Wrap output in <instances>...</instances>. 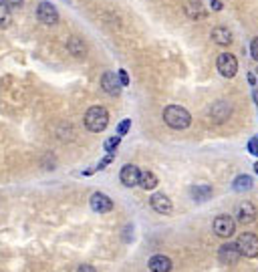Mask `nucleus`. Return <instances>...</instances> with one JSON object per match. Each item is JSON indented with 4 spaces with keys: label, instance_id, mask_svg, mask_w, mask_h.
Instances as JSON below:
<instances>
[{
    "label": "nucleus",
    "instance_id": "11",
    "mask_svg": "<svg viewBox=\"0 0 258 272\" xmlns=\"http://www.w3.org/2000/svg\"><path fill=\"white\" fill-rule=\"evenodd\" d=\"M230 111H232L230 103H226V101H216V103L210 107L208 115H210V119H212V121L222 123V121H226V119L230 117Z\"/></svg>",
    "mask_w": 258,
    "mask_h": 272
},
{
    "label": "nucleus",
    "instance_id": "9",
    "mask_svg": "<svg viewBox=\"0 0 258 272\" xmlns=\"http://www.w3.org/2000/svg\"><path fill=\"white\" fill-rule=\"evenodd\" d=\"M240 256H242V254H240V248H238L236 242H226V244H222L220 250H218V258H220V262H224V264H234Z\"/></svg>",
    "mask_w": 258,
    "mask_h": 272
},
{
    "label": "nucleus",
    "instance_id": "3",
    "mask_svg": "<svg viewBox=\"0 0 258 272\" xmlns=\"http://www.w3.org/2000/svg\"><path fill=\"white\" fill-rule=\"evenodd\" d=\"M238 248H240V254L244 258H256L258 256V236L252 232H244L238 236L236 240Z\"/></svg>",
    "mask_w": 258,
    "mask_h": 272
},
{
    "label": "nucleus",
    "instance_id": "7",
    "mask_svg": "<svg viewBox=\"0 0 258 272\" xmlns=\"http://www.w3.org/2000/svg\"><path fill=\"white\" fill-rule=\"evenodd\" d=\"M119 177H121V184H123L125 188H133V186H139L141 171H139V167H137V165L127 163V165H123V167H121Z\"/></svg>",
    "mask_w": 258,
    "mask_h": 272
},
{
    "label": "nucleus",
    "instance_id": "22",
    "mask_svg": "<svg viewBox=\"0 0 258 272\" xmlns=\"http://www.w3.org/2000/svg\"><path fill=\"white\" fill-rule=\"evenodd\" d=\"M8 10H10V8L0 2V26H6V24H8V20H10V12H8Z\"/></svg>",
    "mask_w": 258,
    "mask_h": 272
},
{
    "label": "nucleus",
    "instance_id": "25",
    "mask_svg": "<svg viewBox=\"0 0 258 272\" xmlns=\"http://www.w3.org/2000/svg\"><path fill=\"white\" fill-rule=\"evenodd\" d=\"M117 75H119V81H121V85H123V87H127V85H129V75H127V71H123V69H121Z\"/></svg>",
    "mask_w": 258,
    "mask_h": 272
},
{
    "label": "nucleus",
    "instance_id": "1",
    "mask_svg": "<svg viewBox=\"0 0 258 272\" xmlns=\"http://www.w3.org/2000/svg\"><path fill=\"white\" fill-rule=\"evenodd\" d=\"M164 121L172 129H188L192 123V115L188 113V109H184L180 105H168L164 109Z\"/></svg>",
    "mask_w": 258,
    "mask_h": 272
},
{
    "label": "nucleus",
    "instance_id": "24",
    "mask_svg": "<svg viewBox=\"0 0 258 272\" xmlns=\"http://www.w3.org/2000/svg\"><path fill=\"white\" fill-rule=\"evenodd\" d=\"M113 157H115V153H107V155H105V157L99 161V165H97L95 169H103V167H107V165L113 161Z\"/></svg>",
    "mask_w": 258,
    "mask_h": 272
},
{
    "label": "nucleus",
    "instance_id": "30",
    "mask_svg": "<svg viewBox=\"0 0 258 272\" xmlns=\"http://www.w3.org/2000/svg\"><path fill=\"white\" fill-rule=\"evenodd\" d=\"M210 6H212V10H222V2L220 0H210Z\"/></svg>",
    "mask_w": 258,
    "mask_h": 272
},
{
    "label": "nucleus",
    "instance_id": "14",
    "mask_svg": "<svg viewBox=\"0 0 258 272\" xmlns=\"http://www.w3.org/2000/svg\"><path fill=\"white\" fill-rule=\"evenodd\" d=\"M147 266L151 272H170L172 270V260L166 254H156V256L149 258Z\"/></svg>",
    "mask_w": 258,
    "mask_h": 272
},
{
    "label": "nucleus",
    "instance_id": "2",
    "mask_svg": "<svg viewBox=\"0 0 258 272\" xmlns=\"http://www.w3.org/2000/svg\"><path fill=\"white\" fill-rule=\"evenodd\" d=\"M109 125V113L105 107L95 105L85 113V127L93 133H101L105 127Z\"/></svg>",
    "mask_w": 258,
    "mask_h": 272
},
{
    "label": "nucleus",
    "instance_id": "23",
    "mask_svg": "<svg viewBox=\"0 0 258 272\" xmlns=\"http://www.w3.org/2000/svg\"><path fill=\"white\" fill-rule=\"evenodd\" d=\"M129 127H131V119H123V121L117 125V137L125 135V133L129 131Z\"/></svg>",
    "mask_w": 258,
    "mask_h": 272
},
{
    "label": "nucleus",
    "instance_id": "5",
    "mask_svg": "<svg viewBox=\"0 0 258 272\" xmlns=\"http://www.w3.org/2000/svg\"><path fill=\"white\" fill-rule=\"evenodd\" d=\"M212 228H214V232H216L220 238H230V236L234 234V230H236V224H234V218L222 214V216H218V218L214 220Z\"/></svg>",
    "mask_w": 258,
    "mask_h": 272
},
{
    "label": "nucleus",
    "instance_id": "4",
    "mask_svg": "<svg viewBox=\"0 0 258 272\" xmlns=\"http://www.w3.org/2000/svg\"><path fill=\"white\" fill-rule=\"evenodd\" d=\"M216 67H218V71H220L222 77L232 79V77L236 75V71H238V61H236L234 55H230V53H222V55L218 57V61H216Z\"/></svg>",
    "mask_w": 258,
    "mask_h": 272
},
{
    "label": "nucleus",
    "instance_id": "19",
    "mask_svg": "<svg viewBox=\"0 0 258 272\" xmlns=\"http://www.w3.org/2000/svg\"><path fill=\"white\" fill-rule=\"evenodd\" d=\"M139 186L143 190H153L158 186V177L153 171H141V179H139Z\"/></svg>",
    "mask_w": 258,
    "mask_h": 272
},
{
    "label": "nucleus",
    "instance_id": "8",
    "mask_svg": "<svg viewBox=\"0 0 258 272\" xmlns=\"http://www.w3.org/2000/svg\"><path fill=\"white\" fill-rule=\"evenodd\" d=\"M101 87H103L105 93L117 97V95L121 93V87H123V85H121V81H119V75H115L113 71H107V73H103V77H101Z\"/></svg>",
    "mask_w": 258,
    "mask_h": 272
},
{
    "label": "nucleus",
    "instance_id": "32",
    "mask_svg": "<svg viewBox=\"0 0 258 272\" xmlns=\"http://www.w3.org/2000/svg\"><path fill=\"white\" fill-rule=\"evenodd\" d=\"M256 75H258V69H256Z\"/></svg>",
    "mask_w": 258,
    "mask_h": 272
},
{
    "label": "nucleus",
    "instance_id": "26",
    "mask_svg": "<svg viewBox=\"0 0 258 272\" xmlns=\"http://www.w3.org/2000/svg\"><path fill=\"white\" fill-rule=\"evenodd\" d=\"M2 4H6L8 8H20L22 6V0H0Z\"/></svg>",
    "mask_w": 258,
    "mask_h": 272
},
{
    "label": "nucleus",
    "instance_id": "12",
    "mask_svg": "<svg viewBox=\"0 0 258 272\" xmlns=\"http://www.w3.org/2000/svg\"><path fill=\"white\" fill-rule=\"evenodd\" d=\"M149 204H151V208L158 214H164V216L172 214V210H174V204H172V200L166 194H153L151 200H149Z\"/></svg>",
    "mask_w": 258,
    "mask_h": 272
},
{
    "label": "nucleus",
    "instance_id": "17",
    "mask_svg": "<svg viewBox=\"0 0 258 272\" xmlns=\"http://www.w3.org/2000/svg\"><path fill=\"white\" fill-rule=\"evenodd\" d=\"M190 192H192V198L196 202H206V200L212 198V188L210 186H194Z\"/></svg>",
    "mask_w": 258,
    "mask_h": 272
},
{
    "label": "nucleus",
    "instance_id": "6",
    "mask_svg": "<svg viewBox=\"0 0 258 272\" xmlns=\"http://www.w3.org/2000/svg\"><path fill=\"white\" fill-rule=\"evenodd\" d=\"M36 18L42 22V24H57L59 22V10L50 4V2H40L38 8H36Z\"/></svg>",
    "mask_w": 258,
    "mask_h": 272
},
{
    "label": "nucleus",
    "instance_id": "18",
    "mask_svg": "<svg viewBox=\"0 0 258 272\" xmlns=\"http://www.w3.org/2000/svg\"><path fill=\"white\" fill-rule=\"evenodd\" d=\"M67 49H69L71 55H75V57H83V55H85V42H83L81 38H77V36H73V38L67 42Z\"/></svg>",
    "mask_w": 258,
    "mask_h": 272
},
{
    "label": "nucleus",
    "instance_id": "10",
    "mask_svg": "<svg viewBox=\"0 0 258 272\" xmlns=\"http://www.w3.org/2000/svg\"><path fill=\"white\" fill-rule=\"evenodd\" d=\"M89 204H91V210H95V212H99V214H107V212L113 210V202H111V198L105 196V194H101V192H95V194L91 196Z\"/></svg>",
    "mask_w": 258,
    "mask_h": 272
},
{
    "label": "nucleus",
    "instance_id": "15",
    "mask_svg": "<svg viewBox=\"0 0 258 272\" xmlns=\"http://www.w3.org/2000/svg\"><path fill=\"white\" fill-rule=\"evenodd\" d=\"M210 38H212L216 44H220V47H228V44L232 42V32H230L228 28H224V26H216V28L210 32Z\"/></svg>",
    "mask_w": 258,
    "mask_h": 272
},
{
    "label": "nucleus",
    "instance_id": "28",
    "mask_svg": "<svg viewBox=\"0 0 258 272\" xmlns=\"http://www.w3.org/2000/svg\"><path fill=\"white\" fill-rule=\"evenodd\" d=\"M250 53H252V57L258 61V36L252 40V44H250Z\"/></svg>",
    "mask_w": 258,
    "mask_h": 272
},
{
    "label": "nucleus",
    "instance_id": "27",
    "mask_svg": "<svg viewBox=\"0 0 258 272\" xmlns=\"http://www.w3.org/2000/svg\"><path fill=\"white\" fill-rule=\"evenodd\" d=\"M248 149H250V153H252V155H258V137L256 139H250V141H248Z\"/></svg>",
    "mask_w": 258,
    "mask_h": 272
},
{
    "label": "nucleus",
    "instance_id": "13",
    "mask_svg": "<svg viewBox=\"0 0 258 272\" xmlns=\"http://www.w3.org/2000/svg\"><path fill=\"white\" fill-rule=\"evenodd\" d=\"M236 220L240 222V224H252L254 220H256V208L250 204V202H244V204H240L238 206V210H236Z\"/></svg>",
    "mask_w": 258,
    "mask_h": 272
},
{
    "label": "nucleus",
    "instance_id": "29",
    "mask_svg": "<svg viewBox=\"0 0 258 272\" xmlns=\"http://www.w3.org/2000/svg\"><path fill=\"white\" fill-rule=\"evenodd\" d=\"M77 272H97L93 266H89V264H81L79 268H77Z\"/></svg>",
    "mask_w": 258,
    "mask_h": 272
},
{
    "label": "nucleus",
    "instance_id": "31",
    "mask_svg": "<svg viewBox=\"0 0 258 272\" xmlns=\"http://www.w3.org/2000/svg\"><path fill=\"white\" fill-rule=\"evenodd\" d=\"M254 169H256V173H258V163H256V165H254Z\"/></svg>",
    "mask_w": 258,
    "mask_h": 272
},
{
    "label": "nucleus",
    "instance_id": "21",
    "mask_svg": "<svg viewBox=\"0 0 258 272\" xmlns=\"http://www.w3.org/2000/svg\"><path fill=\"white\" fill-rule=\"evenodd\" d=\"M119 141H121V137H109V139L103 143L105 151H107V153H115V151H117V145H119Z\"/></svg>",
    "mask_w": 258,
    "mask_h": 272
},
{
    "label": "nucleus",
    "instance_id": "16",
    "mask_svg": "<svg viewBox=\"0 0 258 272\" xmlns=\"http://www.w3.org/2000/svg\"><path fill=\"white\" fill-rule=\"evenodd\" d=\"M186 14H188L192 20H202V18L206 16V10H204V6H202L200 0H190V2L186 4Z\"/></svg>",
    "mask_w": 258,
    "mask_h": 272
},
{
    "label": "nucleus",
    "instance_id": "20",
    "mask_svg": "<svg viewBox=\"0 0 258 272\" xmlns=\"http://www.w3.org/2000/svg\"><path fill=\"white\" fill-rule=\"evenodd\" d=\"M232 188L236 190V192H248L250 188H252V177L250 175H238L236 179H234V184H232Z\"/></svg>",
    "mask_w": 258,
    "mask_h": 272
}]
</instances>
